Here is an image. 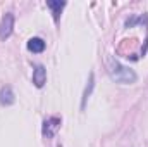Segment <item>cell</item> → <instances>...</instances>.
I'll return each instance as SVG.
<instances>
[{
  "label": "cell",
  "instance_id": "cell-1",
  "mask_svg": "<svg viewBox=\"0 0 148 147\" xmlns=\"http://www.w3.org/2000/svg\"><path fill=\"white\" fill-rule=\"evenodd\" d=\"M109 73H110L112 80H115L117 83H122V85H131V83H134L136 81V73L131 69V68H127V66H124V64H121V62H117V61H110V64H109Z\"/></svg>",
  "mask_w": 148,
  "mask_h": 147
},
{
  "label": "cell",
  "instance_id": "cell-2",
  "mask_svg": "<svg viewBox=\"0 0 148 147\" xmlns=\"http://www.w3.org/2000/svg\"><path fill=\"white\" fill-rule=\"evenodd\" d=\"M12 30H14V14L5 12V16L0 21V40H7L12 35Z\"/></svg>",
  "mask_w": 148,
  "mask_h": 147
},
{
  "label": "cell",
  "instance_id": "cell-3",
  "mask_svg": "<svg viewBox=\"0 0 148 147\" xmlns=\"http://www.w3.org/2000/svg\"><path fill=\"white\" fill-rule=\"evenodd\" d=\"M59 125H60V118H57V116L45 119V123H43V135H45L47 139H52V137L55 135Z\"/></svg>",
  "mask_w": 148,
  "mask_h": 147
},
{
  "label": "cell",
  "instance_id": "cell-4",
  "mask_svg": "<svg viewBox=\"0 0 148 147\" xmlns=\"http://www.w3.org/2000/svg\"><path fill=\"white\" fill-rule=\"evenodd\" d=\"M33 83H35V87H38V88H41L47 83V69H45V66L38 64L36 68L33 69Z\"/></svg>",
  "mask_w": 148,
  "mask_h": 147
},
{
  "label": "cell",
  "instance_id": "cell-5",
  "mask_svg": "<svg viewBox=\"0 0 148 147\" xmlns=\"http://www.w3.org/2000/svg\"><path fill=\"white\" fill-rule=\"evenodd\" d=\"M14 101H16V97H14L12 88L10 87H3L0 90V104L2 106H10V104H14Z\"/></svg>",
  "mask_w": 148,
  "mask_h": 147
},
{
  "label": "cell",
  "instance_id": "cell-6",
  "mask_svg": "<svg viewBox=\"0 0 148 147\" xmlns=\"http://www.w3.org/2000/svg\"><path fill=\"white\" fill-rule=\"evenodd\" d=\"M28 50L29 52H33V54H40V52H43L45 50V42L41 40V38H29L28 40Z\"/></svg>",
  "mask_w": 148,
  "mask_h": 147
},
{
  "label": "cell",
  "instance_id": "cell-7",
  "mask_svg": "<svg viewBox=\"0 0 148 147\" xmlns=\"http://www.w3.org/2000/svg\"><path fill=\"white\" fill-rule=\"evenodd\" d=\"M47 5L52 9V14H53V17H55V19H59V16H60L62 9L66 7V2H59V0H48V2H47Z\"/></svg>",
  "mask_w": 148,
  "mask_h": 147
},
{
  "label": "cell",
  "instance_id": "cell-8",
  "mask_svg": "<svg viewBox=\"0 0 148 147\" xmlns=\"http://www.w3.org/2000/svg\"><path fill=\"white\" fill-rule=\"evenodd\" d=\"M93 85H95V81H93V73H91V74H90V80H88V85H86V88H84V94H83V102H81V107H83V109H84V106H86L88 97L91 95Z\"/></svg>",
  "mask_w": 148,
  "mask_h": 147
}]
</instances>
